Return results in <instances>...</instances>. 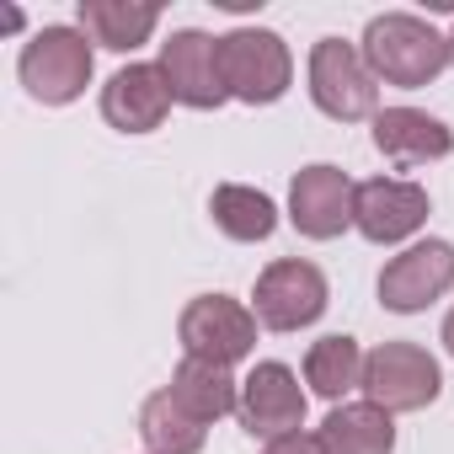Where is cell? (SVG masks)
<instances>
[{"label": "cell", "instance_id": "e0dca14e", "mask_svg": "<svg viewBox=\"0 0 454 454\" xmlns=\"http://www.w3.org/2000/svg\"><path fill=\"white\" fill-rule=\"evenodd\" d=\"M155 22H160V12L139 6V0H81V33L113 54L139 49L155 33Z\"/></svg>", "mask_w": 454, "mask_h": 454}, {"label": "cell", "instance_id": "6da1fadb", "mask_svg": "<svg viewBox=\"0 0 454 454\" xmlns=\"http://www.w3.org/2000/svg\"><path fill=\"white\" fill-rule=\"evenodd\" d=\"M364 65L374 70V81L417 91V86L438 81L443 65H454V54H449V38L433 33L422 17L385 12L364 27Z\"/></svg>", "mask_w": 454, "mask_h": 454}, {"label": "cell", "instance_id": "ba28073f", "mask_svg": "<svg viewBox=\"0 0 454 454\" xmlns=\"http://www.w3.org/2000/svg\"><path fill=\"white\" fill-rule=\"evenodd\" d=\"M449 289H454V247L449 241H417L401 257H390L380 273V305L395 316L427 310Z\"/></svg>", "mask_w": 454, "mask_h": 454}, {"label": "cell", "instance_id": "7c38bea8", "mask_svg": "<svg viewBox=\"0 0 454 454\" xmlns=\"http://www.w3.org/2000/svg\"><path fill=\"white\" fill-rule=\"evenodd\" d=\"M427 219V192L417 182H401V176H374V182H358V198H353V224L358 236L374 241V247H395L406 236L422 231Z\"/></svg>", "mask_w": 454, "mask_h": 454}, {"label": "cell", "instance_id": "2e32d148", "mask_svg": "<svg viewBox=\"0 0 454 454\" xmlns=\"http://www.w3.org/2000/svg\"><path fill=\"white\" fill-rule=\"evenodd\" d=\"M198 422H219V417H231L241 406V385L231 380V369L224 364H208V358H182L171 385H166Z\"/></svg>", "mask_w": 454, "mask_h": 454}, {"label": "cell", "instance_id": "603a6c76", "mask_svg": "<svg viewBox=\"0 0 454 454\" xmlns=\"http://www.w3.org/2000/svg\"><path fill=\"white\" fill-rule=\"evenodd\" d=\"M449 54H454V33H449Z\"/></svg>", "mask_w": 454, "mask_h": 454}, {"label": "cell", "instance_id": "52a82bcc", "mask_svg": "<svg viewBox=\"0 0 454 454\" xmlns=\"http://www.w3.org/2000/svg\"><path fill=\"white\" fill-rule=\"evenodd\" d=\"M252 300H257L252 310H257V321H262L268 332H300V326L321 321V310H326L332 289H326V273H321L316 262L284 257V262L262 268V278H257V294H252Z\"/></svg>", "mask_w": 454, "mask_h": 454}, {"label": "cell", "instance_id": "8992f818", "mask_svg": "<svg viewBox=\"0 0 454 454\" xmlns=\"http://www.w3.org/2000/svg\"><path fill=\"white\" fill-rule=\"evenodd\" d=\"M257 310H247L241 300L231 294H198L182 321H176V337L187 348V358H208V364H241L252 348H257Z\"/></svg>", "mask_w": 454, "mask_h": 454}, {"label": "cell", "instance_id": "4fadbf2b", "mask_svg": "<svg viewBox=\"0 0 454 454\" xmlns=\"http://www.w3.org/2000/svg\"><path fill=\"white\" fill-rule=\"evenodd\" d=\"M171 86L160 75V65H123L107 86H102V118L123 134H150L166 123L171 113Z\"/></svg>", "mask_w": 454, "mask_h": 454}, {"label": "cell", "instance_id": "44dd1931", "mask_svg": "<svg viewBox=\"0 0 454 454\" xmlns=\"http://www.w3.org/2000/svg\"><path fill=\"white\" fill-rule=\"evenodd\" d=\"M262 454H326L316 433H289V438H273Z\"/></svg>", "mask_w": 454, "mask_h": 454}, {"label": "cell", "instance_id": "d6986e66", "mask_svg": "<svg viewBox=\"0 0 454 454\" xmlns=\"http://www.w3.org/2000/svg\"><path fill=\"white\" fill-rule=\"evenodd\" d=\"M208 214H214V224L231 241H268L273 231H278V208H273V198L268 192H257V187H241V182H224V187H214V198H208Z\"/></svg>", "mask_w": 454, "mask_h": 454}, {"label": "cell", "instance_id": "277c9868", "mask_svg": "<svg viewBox=\"0 0 454 454\" xmlns=\"http://www.w3.org/2000/svg\"><path fill=\"white\" fill-rule=\"evenodd\" d=\"M364 401L385 406L390 417L395 411H422L438 401L443 390V374H438V358L417 342H380L369 358H364Z\"/></svg>", "mask_w": 454, "mask_h": 454}, {"label": "cell", "instance_id": "7a4b0ae2", "mask_svg": "<svg viewBox=\"0 0 454 454\" xmlns=\"http://www.w3.org/2000/svg\"><path fill=\"white\" fill-rule=\"evenodd\" d=\"M91 70H97V54H91V38L81 27H43V33H33V43L17 59V75H22L27 97H38L43 107L75 102L86 91Z\"/></svg>", "mask_w": 454, "mask_h": 454}, {"label": "cell", "instance_id": "8fae6325", "mask_svg": "<svg viewBox=\"0 0 454 454\" xmlns=\"http://www.w3.org/2000/svg\"><path fill=\"white\" fill-rule=\"evenodd\" d=\"M353 176L337 171V166H305L289 187V219H294V231L310 236V241H337L348 224H353Z\"/></svg>", "mask_w": 454, "mask_h": 454}, {"label": "cell", "instance_id": "ac0fdd59", "mask_svg": "<svg viewBox=\"0 0 454 454\" xmlns=\"http://www.w3.org/2000/svg\"><path fill=\"white\" fill-rule=\"evenodd\" d=\"M139 438H145L150 454H198L203 438H208V422H198L171 390H155L139 406Z\"/></svg>", "mask_w": 454, "mask_h": 454}, {"label": "cell", "instance_id": "7402d4cb", "mask_svg": "<svg viewBox=\"0 0 454 454\" xmlns=\"http://www.w3.org/2000/svg\"><path fill=\"white\" fill-rule=\"evenodd\" d=\"M443 348H449V353H454V310H449V316H443Z\"/></svg>", "mask_w": 454, "mask_h": 454}, {"label": "cell", "instance_id": "9a60e30c", "mask_svg": "<svg viewBox=\"0 0 454 454\" xmlns=\"http://www.w3.org/2000/svg\"><path fill=\"white\" fill-rule=\"evenodd\" d=\"M321 449L326 454H390L395 449V422L385 406L374 401H353V406H332V417L321 422Z\"/></svg>", "mask_w": 454, "mask_h": 454}, {"label": "cell", "instance_id": "9c48e42d", "mask_svg": "<svg viewBox=\"0 0 454 454\" xmlns=\"http://www.w3.org/2000/svg\"><path fill=\"white\" fill-rule=\"evenodd\" d=\"M160 75L171 86V97L182 107H219L224 97H231V86H224V65H219V38L198 33V27H182L160 43Z\"/></svg>", "mask_w": 454, "mask_h": 454}, {"label": "cell", "instance_id": "3957f363", "mask_svg": "<svg viewBox=\"0 0 454 454\" xmlns=\"http://www.w3.org/2000/svg\"><path fill=\"white\" fill-rule=\"evenodd\" d=\"M219 65H224V86L247 107H268L289 91L294 81V59L289 43L268 27H236L219 38Z\"/></svg>", "mask_w": 454, "mask_h": 454}, {"label": "cell", "instance_id": "30bf717a", "mask_svg": "<svg viewBox=\"0 0 454 454\" xmlns=\"http://www.w3.org/2000/svg\"><path fill=\"white\" fill-rule=\"evenodd\" d=\"M241 427L252 438H289L305 427V390L294 380L289 364H257L247 380H241V406H236Z\"/></svg>", "mask_w": 454, "mask_h": 454}, {"label": "cell", "instance_id": "5b68a950", "mask_svg": "<svg viewBox=\"0 0 454 454\" xmlns=\"http://www.w3.org/2000/svg\"><path fill=\"white\" fill-rule=\"evenodd\" d=\"M310 97L337 123L374 118L380 113V81L364 65V49H353L342 38H321L310 49Z\"/></svg>", "mask_w": 454, "mask_h": 454}, {"label": "cell", "instance_id": "ffe728a7", "mask_svg": "<svg viewBox=\"0 0 454 454\" xmlns=\"http://www.w3.org/2000/svg\"><path fill=\"white\" fill-rule=\"evenodd\" d=\"M305 385H310L316 395H326V401L358 390V385H364V353H358V342H353L348 332L310 342V353H305Z\"/></svg>", "mask_w": 454, "mask_h": 454}, {"label": "cell", "instance_id": "5bb4252c", "mask_svg": "<svg viewBox=\"0 0 454 454\" xmlns=\"http://www.w3.org/2000/svg\"><path fill=\"white\" fill-rule=\"evenodd\" d=\"M374 150L385 160H395L401 171H411V166L443 160L454 150V134L422 107H385V113H374Z\"/></svg>", "mask_w": 454, "mask_h": 454}]
</instances>
